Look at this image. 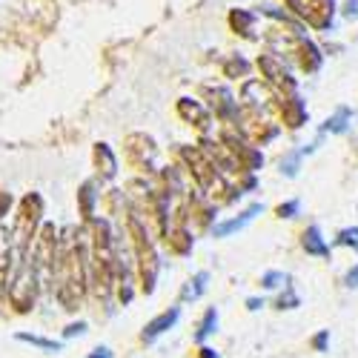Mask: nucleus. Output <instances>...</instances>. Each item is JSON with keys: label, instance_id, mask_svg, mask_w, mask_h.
<instances>
[{"label": "nucleus", "instance_id": "nucleus-1", "mask_svg": "<svg viewBox=\"0 0 358 358\" xmlns=\"http://www.w3.org/2000/svg\"><path fill=\"white\" fill-rule=\"evenodd\" d=\"M287 3L313 29H333V15H336L333 0H287Z\"/></svg>", "mask_w": 358, "mask_h": 358}, {"label": "nucleus", "instance_id": "nucleus-23", "mask_svg": "<svg viewBox=\"0 0 358 358\" xmlns=\"http://www.w3.org/2000/svg\"><path fill=\"white\" fill-rule=\"evenodd\" d=\"M313 350L315 352H327V347H330V330H321L318 336H313Z\"/></svg>", "mask_w": 358, "mask_h": 358}, {"label": "nucleus", "instance_id": "nucleus-10", "mask_svg": "<svg viewBox=\"0 0 358 358\" xmlns=\"http://www.w3.org/2000/svg\"><path fill=\"white\" fill-rule=\"evenodd\" d=\"M206 281H210V273H206V270L195 273V275H192V278L184 284V289H181V304L198 301V298L206 292Z\"/></svg>", "mask_w": 358, "mask_h": 358}, {"label": "nucleus", "instance_id": "nucleus-22", "mask_svg": "<svg viewBox=\"0 0 358 358\" xmlns=\"http://www.w3.org/2000/svg\"><path fill=\"white\" fill-rule=\"evenodd\" d=\"M86 330H89L86 321H72L66 330H64V338H66V341H69V338H80V336H86Z\"/></svg>", "mask_w": 358, "mask_h": 358}, {"label": "nucleus", "instance_id": "nucleus-25", "mask_svg": "<svg viewBox=\"0 0 358 358\" xmlns=\"http://www.w3.org/2000/svg\"><path fill=\"white\" fill-rule=\"evenodd\" d=\"M86 358H115V352H112L109 347H103V344H98V347H95L92 352H89Z\"/></svg>", "mask_w": 358, "mask_h": 358}, {"label": "nucleus", "instance_id": "nucleus-26", "mask_svg": "<svg viewBox=\"0 0 358 358\" xmlns=\"http://www.w3.org/2000/svg\"><path fill=\"white\" fill-rule=\"evenodd\" d=\"M344 17L358 20V0H347V3H344Z\"/></svg>", "mask_w": 358, "mask_h": 358}, {"label": "nucleus", "instance_id": "nucleus-4", "mask_svg": "<svg viewBox=\"0 0 358 358\" xmlns=\"http://www.w3.org/2000/svg\"><path fill=\"white\" fill-rule=\"evenodd\" d=\"M258 213H264V203H252L250 210H244L241 215H235V218H229V221H221V224H213V235H215V238H229V235H235V232H241L244 227H250V224L258 218Z\"/></svg>", "mask_w": 358, "mask_h": 358}, {"label": "nucleus", "instance_id": "nucleus-9", "mask_svg": "<svg viewBox=\"0 0 358 358\" xmlns=\"http://www.w3.org/2000/svg\"><path fill=\"white\" fill-rule=\"evenodd\" d=\"M298 55H301V69L304 72H318L324 55H321V49L313 41H307V38L298 41Z\"/></svg>", "mask_w": 358, "mask_h": 358}, {"label": "nucleus", "instance_id": "nucleus-24", "mask_svg": "<svg viewBox=\"0 0 358 358\" xmlns=\"http://www.w3.org/2000/svg\"><path fill=\"white\" fill-rule=\"evenodd\" d=\"M344 287H347V289H358V264L347 270V275H344Z\"/></svg>", "mask_w": 358, "mask_h": 358}, {"label": "nucleus", "instance_id": "nucleus-20", "mask_svg": "<svg viewBox=\"0 0 358 358\" xmlns=\"http://www.w3.org/2000/svg\"><path fill=\"white\" fill-rule=\"evenodd\" d=\"M287 278H289V275H284L281 270H270V273L261 275V287H264V289H281V287L287 284Z\"/></svg>", "mask_w": 358, "mask_h": 358}, {"label": "nucleus", "instance_id": "nucleus-11", "mask_svg": "<svg viewBox=\"0 0 358 358\" xmlns=\"http://www.w3.org/2000/svg\"><path fill=\"white\" fill-rule=\"evenodd\" d=\"M218 318H221V313H218V307H206V313H203V318H201V324H198V330H195V344H203L206 338H210L215 330H218Z\"/></svg>", "mask_w": 358, "mask_h": 358}, {"label": "nucleus", "instance_id": "nucleus-12", "mask_svg": "<svg viewBox=\"0 0 358 358\" xmlns=\"http://www.w3.org/2000/svg\"><path fill=\"white\" fill-rule=\"evenodd\" d=\"M229 23H232L235 32H241L244 38H252V26H255V15H252V12H247V9H232Z\"/></svg>", "mask_w": 358, "mask_h": 358}, {"label": "nucleus", "instance_id": "nucleus-5", "mask_svg": "<svg viewBox=\"0 0 358 358\" xmlns=\"http://www.w3.org/2000/svg\"><path fill=\"white\" fill-rule=\"evenodd\" d=\"M281 117H284V124H287L289 129H298V127H304V124L310 121L307 103H304L301 98H298V95L287 98V101H284V106H281Z\"/></svg>", "mask_w": 358, "mask_h": 358}, {"label": "nucleus", "instance_id": "nucleus-21", "mask_svg": "<svg viewBox=\"0 0 358 358\" xmlns=\"http://www.w3.org/2000/svg\"><path fill=\"white\" fill-rule=\"evenodd\" d=\"M298 213H301V201H298V198L284 201V203L275 206V215H278V218H295Z\"/></svg>", "mask_w": 358, "mask_h": 358}, {"label": "nucleus", "instance_id": "nucleus-3", "mask_svg": "<svg viewBox=\"0 0 358 358\" xmlns=\"http://www.w3.org/2000/svg\"><path fill=\"white\" fill-rule=\"evenodd\" d=\"M178 318H181V307H169V310H164L161 315H155L152 321H149L146 327H143V341L146 344H152V341H158L164 333H169L172 327L178 324Z\"/></svg>", "mask_w": 358, "mask_h": 358}, {"label": "nucleus", "instance_id": "nucleus-2", "mask_svg": "<svg viewBox=\"0 0 358 358\" xmlns=\"http://www.w3.org/2000/svg\"><path fill=\"white\" fill-rule=\"evenodd\" d=\"M258 69L264 72V78L270 80L273 86H278V89H284V92H295V80L289 78V72L284 69V61L278 55H261L258 57Z\"/></svg>", "mask_w": 358, "mask_h": 358}, {"label": "nucleus", "instance_id": "nucleus-13", "mask_svg": "<svg viewBox=\"0 0 358 358\" xmlns=\"http://www.w3.org/2000/svg\"><path fill=\"white\" fill-rule=\"evenodd\" d=\"M95 158H98V166L103 164V175L106 178H115L117 175V158L109 149V143H95Z\"/></svg>", "mask_w": 358, "mask_h": 358}, {"label": "nucleus", "instance_id": "nucleus-6", "mask_svg": "<svg viewBox=\"0 0 358 358\" xmlns=\"http://www.w3.org/2000/svg\"><path fill=\"white\" fill-rule=\"evenodd\" d=\"M301 247H304L307 255H315V258H330V252H333V247L324 241V235H321V227H318V224H313V227L304 229V235H301Z\"/></svg>", "mask_w": 358, "mask_h": 358}, {"label": "nucleus", "instance_id": "nucleus-7", "mask_svg": "<svg viewBox=\"0 0 358 358\" xmlns=\"http://www.w3.org/2000/svg\"><path fill=\"white\" fill-rule=\"evenodd\" d=\"M350 124H352V109L350 106H338L321 124V132L318 135H344V132H350Z\"/></svg>", "mask_w": 358, "mask_h": 358}, {"label": "nucleus", "instance_id": "nucleus-8", "mask_svg": "<svg viewBox=\"0 0 358 358\" xmlns=\"http://www.w3.org/2000/svg\"><path fill=\"white\" fill-rule=\"evenodd\" d=\"M178 112H181V117H187V121H195L198 127L210 124V109L201 106V103L192 101V98H181V101H178Z\"/></svg>", "mask_w": 358, "mask_h": 358}, {"label": "nucleus", "instance_id": "nucleus-17", "mask_svg": "<svg viewBox=\"0 0 358 358\" xmlns=\"http://www.w3.org/2000/svg\"><path fill=\"white\" fill-rule=\"evenodd\" d=\"M301 161H304V155H301V149H292V152H287L284 158H281V175L284 178H295L298 175V169H301Z\"/></svg>", "mask_w": 358, "mask_h": 358}, {"label": "nucleus", "instance_id": "nucleus-18", "mask_svg": "<svg viewBox=\"0 0 358 358\" xmlns=\"http://www.w3.org/2000/svg\"><path fill=\"white\" fill-rule=\"evenodd\" d=\"M80 203H83V218L89 221V218H92L95 215V192H92V181H89V184H83L80 187Z\"/></svg>", "mask_w": 358, "mask_h": 358}, {"label": "nucleus", "instance_id": "nucleus-16", "mask_svg": "<svg viewBox=\"0 0 358 358\" xmlns=\"http://www.w3.org/2000/svg\"><path fill=\"white\" fill-rule=\"evenodd\" d=\"M298 307H301V295L295 292V287H292L289 278H287L284 292L278 295V301H275V310H298Z\"/></svg>", "mask_w": 358, "mask_h": 358}, {"label": "nucleus", "instance_id": "nucleus-27", "mask_svg": "<svg viewBox=\"0 0 358 358\" xmlns=\"http://www.w3.org/2000/svg\"><path fill=\"white\" fill-rule=\"evenodd\" d=\"M261 307H266L264 298H258V295H250V298H247V310H250V313H258Z\"/></svg>", "mask_w": 358, "mask_h": 358}, {"label": "nucleus", "instance_id": "nucleus-19", "mask_svg": "<svg viewBox=\"0 0 358 358\" xmlns=\"http://www.w3.org/2000/svg\"><path fill=\"white\" fill-rule=\"evenodd\" d=\"M336 247H352V250H358V227H344V229H338Z\"/></svg>", "mask_w": 358, "mask_h": 358}, {"label": "nucleus", "instance_id": "nucleus-15", "mask_svg": "<svg viewBox=\"0 0 358 358\" xmlns=\"http://www.w3.org/2000/svg\"><path fill=\"white\" fill-rule=\"evenodd\" d=\"M250 61L247 57H241V55H232L229 61L224 64V78H229V80H238V78H247L250 75Z\"/></svg>", "mask_w": 358, "mask_h": 358}, {"label": "nucleus", "instance_id": "nucleus-28", "mask_svg": "<svg viewBox=\"0 0 358 358\" xmlns=\"http://www.w3.org/2000/svg\"><path fill=\"white\" fill-rule=\"evenodd\" d=\"M198 358H221V355H218L213 347H203V344H201V355H198Z\"/></svg>", "mask_w": 358, "mask_h": 358}, {"label": "nucleus", "instance_id": "nucleus-14", "mask_svg": "<svg viewBox=\"0 0 358 358\" xmlns=\"http://www.w3.org/2000/svg\"><path fill=\"white\" fill-rule=\"evenodd\" d=\"M17 341H26V344H32V347H41L43 352H61L64 344L61 341H55V338H43V336H35V333H15Z\"/></svg>", "mask_w": 358, "mask_h": 358}]
</instances>
